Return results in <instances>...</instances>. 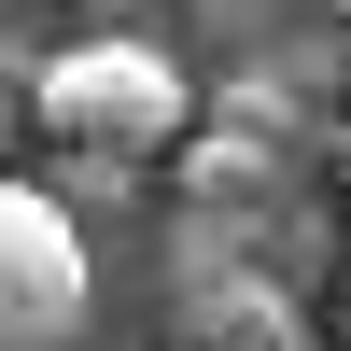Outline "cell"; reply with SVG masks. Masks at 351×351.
<instances>
[{
    "mask_svg": "<svg viewBox=\"0 0 351 351\" xmlns=\"http://www.w3.org/2000/svg\"><path fill=\"white\" fill-rule=\"evenodd\" d=\"M28 112H43V141L112 155V169H155V155L197 141V84H183V56H169L155 28H84V43H56V71L28 84Z\"/></svg>",
    "mask_w": 351,
    "mask_h": 351,
    "instance_id": "obj_1",
    "label": "cell"
},
{
    "mask_svg": "<svg viewBox=\"0 0 351 351\" xmlns=\"http://www.w3.org/2000/svg\"><path fill=\"white\" fill-rule=\"evenodd\" d=\"M84 309H99L84 211L56 183H14V169H0V351H71Z\"/></svg>",
    "mask_w": 351,
    "mask_h": 351,
    "instance_id": "obj_2",
    "label": "cell"
},
{
    "mask_svg": "<svg viewBox=\"0 0 351 351\" xmlns=\"http://www.w3.org/2000/svg\"><path fill=\"white\" fill-rule=\"evenodd\" d=\"M183 309H197V351H309L295 281H267V267H225L211 295H183Z\"/></svg>",
    "mask_w": 351,
    "mask_h": 351,
    "instance_id": "obj_3",
    "label": "cell"
},
{
    "mask_svg": "<svg viewBox=\"0 0 351 351\" xmlns=\"http://www.w3.org/2000/svg\"><path fill=\"white\" fill-rule=\"evenodd\" d=\"M183 183H197V211H267V141H253V127L197 141V155H183Z\"/></svg>",
    "mask_w": 351,
    "mask_h": 351,
    "instance_id": "obj_4",
    "label": "cell"
},
{
    "mask_svg": "<svg viewBox=\"0 0 351 351\" xmlns=\"http://www.w3.org/2000/svg\"><path fill=\"white\" fill-rule=\"evenodd\" d=\"M14 127H43V112H28V99H14V84H0V141H14Z\"/></svg>",
    "mask_w": 351,
    "mask_h": 351,
    "instance_id": "obj_5",
    "label": "cell"
},
{
    "mask_svg": "<svg viewBox=\"0 0 351 351\" xmlns=\"http://www.w3.org/2000/svg\"><path fill=\"white\" fill-rule=\"evenodd\" d=\"M127 14H141V0H99V28H127Z\"/></svg>",
    "mask_w": 351,
    "mask_h": 351,
    "instance_id": "obj_6",
    "label": "cell"
},
{
    "mask_svg": "<svg viewBox=\"0 0 351 351\" xmlns=\"http://www.w3.org/2000/svg\"><path fill=\"white\" fill-rule=\"evenodd\" d=\"M337 183H351V112H337Z\"/></svg>",
    "mask_w": 351,
    "mask_h": 351,
    "instance_id": "obj_7",
    "label": "cell"
},
{
    "mask_svg": "<svg viewBox=\"0 0 351 351\" xmlns=\"http://www.w3.org/2000/svg\"><path fill=\"white\" fill-rule=\"evenodd\" d=\"M337 295H351V239H337Z\"/></svg>",
    "mask_w": 351,
    "mask_h": 351,
    "instance_id": "obj_8",
    "label": "cell"
},
{
    "mask_svg": "<svg viewBox=\"0 0 351 351\" xmlns=\"http://www.w3.org/2000/svg\"><path fill=\"white\" fill-rule=\"evenodd\" d=\"M337 351H351V337H337Z\"/></svg>",
    "mask_w": 351,
    "mask_h": 351,
    "instance_id": "obj_9",
    "label": "cell"
}]
</instances>
